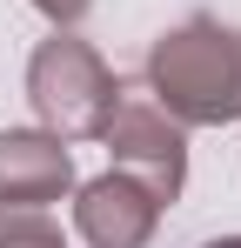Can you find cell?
Segmentation results:
<instances>
[{
    "label": "cell",
    "instance_id": "6da1fadb",
    "mask_svg": "<svg viewBox=\"0 0 241 248\" xmlns=\"http://www.w3.org/2000/svg\"><path fill=\"white\" fill-rule=\"evenodd\" d=\"M148 94L181 127L241 121V27L214 14H188L148 47Z\"/></svg>",
    "mask_w": 241,
    "mask_h": 248
},
{
    "label": "cell",
    "instance_id": "7a4b0ae2",
    "mask_svg": "<svg viewBox=\"0 0 241 248\" xmlns=\"http://www.w3.org/2000/svg\"><path fill=\"white\" fill-rule=\"evenodd\" d=\"M114 94H120L114 67L80 41V34H67V27H54V34L34 47V61H27V101H34L40 127L60 134V141L101 134Z\"/></svg>",
    "mask_w": 241,
    "mask_h": 248
},
{
    "label": "cell",
    "instance_id": "3957f363",
    "mask_svg": "<svg viewBox=\"0 0 241 248\" xmlns=\"http://www.w3.org/2000/svg\"><path fill=\"white\" fill-rule=\"evenodd\" d=\"M101 141H107V155H114L120 174L148 181L161 202L181 195V181H188V127L174 121L154 94H127L120 87L107 121H101Z\"/></svg>",
    "mask_w": 241,
    "mask_h": 248
},
{
    "label": "cell",
    "instance_id": "277c9868",
    "mask_svg": "<svg viewBox=\"0 0 241 248\" xmlns=\"http://www.w3.org/2000/svg\"><path fill=\"white\" fill-rule=\"evenodd\" d=\"M161 208L167 202H161L148 181L107 168V174H94L74 195V228H80L87 248H148V235L161 228Z\"/></svg>",
    "mask_w": 241,
    "mask_h": 248
},
{
    "label": "cell",
    "instance_id": "5b68a950",
    "mask_svg": "<svg viewBox=\"0 0 241 248\" xmlns=\"http://www.w3.org/2000/svg\"><path fill=\"white\" fill-rule=\"evenodd\" d=\"M74 188V155L47 127H0V208H47Z\"/></svg>",
    "mask_w": 241,
    "mask_h": 248
},
{
    "label": "cell",
    "instance_id": "8992f818",
    "mask_svg": "<svg viewBox=\"0 0 241 248\" xmlns=\"http://www.w3.org/2000/svg\"><path fill=\"white\" fill-rule=\"evenodd\" d=\"M0 248H67V235L40 208H0Z\"/></svg>",
    "mask_w": 241,
    "mask_h": 248
},
{
    "label": "cell",
    "instance_id": "52a82bcc",
    "mask_svg": "<svg viewBox=\"0 0 241 248\" xmlns=\"http://www.w3.org/2000/svg\"><path fill=\"white\" fill-rule=\"evenodd\" d=\"M40 14H47V20H54V27H74L80 14H87V7H94V0H34Z\"/></svg>",
    "mask_w": 241,
    "mask_h": 248
},
{
    "label": "cell",
    "instance_id": "ba28073f",
    "mask_svg": "<svg viewBox=\"0 0 241 248\" xmlns=\"http://www.w3.org/2000/svg\"><path fill=\"white\" fill-rule=\"evenodd\" d=\"M201 248H241V235H221V242H201Z\"/></svg>",
    "mask_w": 241,
    "mask_h": 248
}]
</instances>
